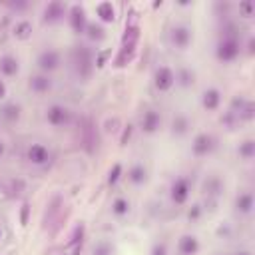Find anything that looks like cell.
<instances>
[{"mask_svg": "<svg viewBox=\"0 0 255 255\" xmlns=\"http://www.w3.org/2000/svg\"><path fill=\"white\" fill-rule=\"evenodd\" d=\"M84 233H86V225L84 223H78L70 235V241H68V247H74L78 243H84Z\"/></svg>", "mask_w": 255, "mask_h": 255, "instance_id": "29", "label": "cell"}, {"mask_svg": "<svg viewBox=\"0 0 255 255\" xmlns=\"http://www.w3.org/2000/svg\"><path fill=\"white\" fill-rule=\"evenodd\" d=\"M237 116H239V120H245V122L253 120V116H255V104H253L251 100H247L245 106L241 108V112H239Z\"/></svg>", "mask_w": 255, "mask_h": 255, "instance_id": "32", "label": "cell"}, {"mask_svg": "<svg viewBox=\"0 0 255 255\" xmlns=\"http://www.w3.org/2000/svg\"><path fill=\"white\" fill-rule=\"evenodd\" d=\"M201 106L207 112H215L221 106V90L219 88H207L201 94Z\"/></svg>", "mask_w": 255, "mask_h": 255, "instance_id": "14", "label": "cell"}, {"mask_svg": "<svg viewBox=\"0 0 255 255\" xmlns=\"http://www.w3.org/2000/svg\"><path fill=\"white\" fill-rule=\"evenodd\" d=\"M68 14V6L60 0H52L48 2V6L44 8V24H58L60 20H64V16Z\"/></svg>", "mask_w": 255, "mask_h": 255, "instance_id": "9", "label": "cell"}, {"mask_svg": "<svg viewBox=\"0 0 255 255\" xmlns=\"http://www.w3.org/2000/svg\"><path fill=\"white\" fill-rule=\"evenodd\" d=\"M199 249H201V245H199V239H197L195 235L185 233V235H181L179 241H177V251H179V255H197Z\"/></svg>", "mask_w": 255, "mask_h": 255, "instance_id": "13", "label": "cell"}, {"mask_svg": "<svg viewBox=\"0 0 255 255\" xmlns=\"http://www.w3.org/2000/svg\"><path fill=\"white\" fill-rule=\"evenodd\" d=\"M4 153H6V143H4L2 139H0V157H2Z\"/></svg>", "mask_w": 255, "mask_h": 255, "instance_id": "43", "label": "cell"}, {"mask_svg": "<svg viewBox=\"0 0 255 255\" xmlns=\"http://www.w3.org/2000/svg\"><path fill=\"white\" fill-rule=\"evenodd\" d=\"M112 253H114V247L110 243H106V241H102V243H98L94 247V255H112Z\"/></svg>", "mask_w": 255, "mask_h": 255, "instance_id": "34", "label": "cell"}, {"mask_svg": "<svg viewBox=\"0 0 255 255\" xmlns=\"http://www.w3.org/2000/svg\"><path fill=\"white\" fill-rule=\"evenodd\" d=\"M215 149V137L211 133H197L191 143V153L195 157H205Z\"/></svg>", "mask_w": 255, "mask_h": 255, "instance_id": "8", "label": "cell"}, {"mask_svg": "<svg viewBox=\"0 0 255 255\" xmlns=\"http://www.w3.org/2000/svg\"><path fill=\"white\" fill-rule=\"evenodd\" d=\"M159 128H161V116H159V112L147 110V112L141 116V120H139V129H141L143 133L151 135V133H155Z\"/></svg>", "mask_w": 255, "mask_h": 255, "instance_id": "12", "label": "cell"}, {"mask_svg": "<svg viewBox=\"0 0 255 255\" xmlns=\"http://www.w3.org/2000/svg\"><path fill=\"white\" fill-rule=\"evenodd\" d=\"M0 116H2V120H6L8 124H14V122L20 120L22 108H20L18 104H6V106L0 110Z\"/></svg>", "mask_w": 255, "mask_h": 255, "instance_id": "23", "label": "cell"}, {"mask_svg": "<svg viewBox=\"0 0 255 255\" xmlns=\"http://www.w3.org/2000/svg\"><path fill=\"white\" fill-rule=\"evenodd\" d=\"M223 181L217 177V175H211L209 179H205L203 181V191L207 193V195H221L223 193Z\"/></svg>", "mask_w": 255, "mask_h": 255, "instance_id": "24", "label": "cell"}, {"mask_svg": "<svg viewBox=\"0 0 255 255\" xmlns=\"http://www.w3.org/2000/svg\"><path fill=\"white\" fill-rule=\"evenodd\" d=\"M8 6H10L12 10H24V8L28 6V4H26V2H10Z\"/></svg>", "mask_w": 255, "mask_h": 255, "instance_id": "39", "label": "cell"}, {"mask_svg": "<svg viewBox=\"0 0 255 255\" xmlns=\"http://www.w3.org/2000/svg\"><path fill=\"white\" fill-rule=\"evenodd\" d=\"M237 153H239V157H243V159H253L255 157V141L253 139H245L243 143H239V149H237Z\"/></svg>", "mask_w": 255, "mask_h": 255, "instance_id": "28", "label": "cell"}, {"mask_svg": "<svg viewBox=\"0 0 255 255\" xmlns=\"http://www.w3.org/2000/svg\"><path fill=\"white\" fill-rule=\"evenodd\" d=\"M26 159L32 165H46L50 161V149L44 143H30L26 149Z\"/></svg>", "mask_w": 255, "mask_h": 255, "instance_id": "11", "label": "cell"}, {"mask_svg": "<svg viewBox=\"0 0 255 255\" xmlns=\"http://www.w3.org/2000/svg\"><path fill=\"white\" fill-rule=\"evenodd\" d=\"M193 82H195V74L189 68H179L175 72V84H179L181 88H189L193 86Z\"/></svg>", "mask_w": 255, "mask_h": 255, "instance_id": "25", "label": "cell"}, {"mask_svg": "<svg viewBox=\"0 0 255 255\" xmlns=\"http://www.w3.org/2000/svg\"><path fill=\"white\" fill-rule=\"evenodd\" d=\"M18 72H20V62L16 56H12V54L0 56V74L2 76L14 78V76H18Z\"/></svg>", "mask_w": 255, "mask_h": 255, "instance_id": "16", "label": "cell"}, {"mask_svg": "<svg viewBox=\"0 0 255 255\" xmlns=\"http://www.w3.org/2000/svg\"><path fill=\"white\" fill-rule=\"evenodd\" d=\"M153 86L157 92L167 94L173 86H175V72L169 66H159L153 72Z\"/></svg>", "mask_w": 255, "mask_h": 255, "instance_id": "6", "label": "cell"}, {"mask_svg": "<svg viewBox=\"0 0 255 255\" xmlns=\"http://www.w3.org/2000/svg\"><path fill=\"white\" fill-rule=\"evenodd\" d=\"M116 126H118V120H112V122H108V124H106V131H116V129H118Z\"/></svg>", "mask_w": 255, "mask_h": 255, "instance_id": "40", "label": "cell"}, {"mask_svg": "<svg viewBox=\"0 0 255 255\" xmlns=\"http://www.w3.org/2000/svg\"><path fill=\"white\" fill-rule=\"evenodd\" d=\"M70 60H72V68L76 72V76L80 80H88L92 70H94V54L88 46H74L72 54H70Z\"/></svg>", "mask_w": 255, "mask_h": 255, "instance_id": "1", "label": "cell"}, {"mask_svg": "<svg viewBox=\"0 0 255 255\" xmlns=\"http://www.w3.org/2000/svg\"><path fill=\"white\" fill-rule=\"evenodd\" d=\"M82 247H84V243H78V245H74V249H72V255H82Z\"/></svg>", "mask_w": 255, "mask_h": 255, "instance_id": "42", "label": "cell"}, {"mask_svg": "<svg viewBox=\"0 0 255 255\" xmlns=\"http://www.w3.org/2000/svg\"><path fill=\"white\" fill-rule=\"evenodd\" d=\"M235 255H251V253H249V251H247V249H241V251H237V253H235Z\"/></svg>", "mask_w": 255, "mask_h": 255, "instance_id": "44", "label": "cell"}, {"mask_svg": "<svg viewBox=\"0 0 255 255\" xmlns=\"http://www.w3.org/2000/svg\"><path fill=\"white\" fill-rule=\"evenodd\" d=\"M241 54V46L237 42V38H221L215 46V58L221 64H231L239 58Z\"/></svg>", "mask_w": 255, "mask_h": 255, "instance_id": "2", "label": "cell"}, {"mask_svg": "<svg viewBox=\"0 0 255 255\" xmlns=\"http://www.w3.org/2000/svg\"><path fill=\"white\" fill-rule=\"evenodd\" d=\"M112 213L116 217H126L129 213V201L126 197H116L112 201Z\"/></svg>", "mask_w": 255, "mask_h": 255, "instance_id": "27", "label": "cell"}, {"mask_svg": "<svg viewBox=\"0 0 255 255\" xmlns=\"http://www.w3.org/2000/svg\"><path fill=\"white\" fill-rule=\"evenodd\" d=\"M96 14L106 24H110V22L116 20V8H114L112 2H100V4H96Z\"/></svg>", "mask_w": 255, "mask_h": 255, "instance_id": "20", "label": "cell"}, {"mask_svg": "<svg viewBox=\"0 0 255 255\" xmlns=\"http://www.w3.org/2000/svg\"><path fill=\"white\" fill-rule=\"evenodd\" d=\"M189 128H191V126H189V120H187L185 116H181V114L175 116L173 122H171V131H173L175 135H185V133L189 131Z\"/></svg>", "mask_w": 255, "mask_h": 255, "instance_id": "26", "label": "cell"}, {"mask_svg": "<svg viewBox=\"0 0 255 255\" xmlns=\"http://www.w3.org/2000/svg\"><path fill=\"white\" fill-rule=\"evenodd\" d=\"M253 207H255V199H253V193L251 191H243L237 195L235 199V209L241 213V215H251L253 213Z\"/></svg>", "mask_w": 255, "mask_h": 255, "instance_id": "17", "label": "cell"}, {"mask_svg": "<svg viewBox=\"0 0 255 255\" xmlns=\"http://www.w3.org/2000/svg\"><path fill=\"white\" fill-rule=\"evenodd\" d=\"M28 219H30V203L24 201L20 207V225H28Z\"/></svg>", "mask_w": 255, "mask_h": 255, "instance_id": "35", "label": "cell"}, {"mask_svg": "<svg viewBox=\"0 0 255 255\" xmlns=\"http://www.w3.org/2000/svg\"><path fill=\"white\" fill-rule=\"evenodd\" d=\"M131 133H133V126H131V124H128V126L124 128V131H122V137H120V145H126V143L129 141Z\"/></svg>", "mask_w": 255, "mask_h": 255, "instance_id": "36", "label": "cell"}, {"mask_svg": "<svg viewBox=\"0 0 255 255\" xmlns=\"http://www.w3.org/2000/svg\"><path fill=\"white\" fill-rule=\"evenodd\" d=\"M52 86H54V82H52V78L48 74H36L28 82V88L32 92H36V94H48L52 90Z\"/></svg>", "mask_w": 255, "mask_h": 255, "instance_id": "15", "label": "cell"}, {"mask_svg": "<svg viewBox=\"0 0 255 255\" xmlns=\"http://www.w3.org/2000/svg\"><path fill=\"white\" fill-rule=\"evenodd\" d=\"M135 42H128V44H122V48H120V54H118V58H116V66L118 68H122V66H126L131 58H133V54H135Z\"/></svg>", "mask_w": 255, "mask_h": 255, "instance_id": "21", "label": "cell"}, {"mask_svg": "<svg viewBox=\"0 0 255 255\" xmlns=\"http://www.w3.org/2000/svg\"><path fill=\"white\" fill-rule=\"evenodd\" d=\"M60 64H62V58H60V54L56 50H42L38 54V58H36V66H38L40 74H48L50 76L52 72H56L60 68Z\"/></svg>", "mask_w": 255, "mask_h": 255, "instance_id": "5", "label": "cell"}, {"mask_svg": "<svg viewBox=\"0 0 255 255\" xmlns=\"http://www.w3.org/2000/svg\"><path fill=\"white\" fill-rule=\"evenodd\" d=\"M239 14L243 18H251L255 14V2L253 0H241L239 2Z\"/></svg>", "mask_w": 255, "mask_h": 255, "instance_id": "31", "label": "cell"}, {"mask_svg": "<svg viewBox=\"0 0 255 255\" xmlns=\"http://www.w3.org/2000/svg\"><path fill=\"white\" fill-rule=\"evenodd\" d=\"M169 42H171L177 50H185V48L193 42V32H191V28L185 26V24L173 26L171 32H169Z\"/></svg>", "mask_w": 255, "mask_h": 255, "instance_id": "7", "label": "cell"}, {"mask_svg": "<svg viewBox=\"0 0 255 255\" xmlns=\"http://www.w3.org/2000/svg\"><path fill=\"white\" fill-rule=\"evenodd\" d=\"M84 34L88 36L90 42H102V40H106V30H104V26L98 24V22H88Z\"/></svg>", "mask_w": 255, "mask_h": 255, "instance_id": "22", "label": "cell"}, {"mask_svg": "<svg viewBox=\"0 0 255 255\" xmlns=\"http://www.w3.org/2000/svg\"><path fill=\"white\" fill-rule=\"evenodd\" d=\"M191 195V181L187 175H179L171 181L169 185V199L175 203V205H185L187 199Z\"/></svg>", "mask_w": 255, "mask_h": 255, "instance_id": "3", "label": "cell"}, {"mask_svg": "<svg viewBox=\"0 0 255 255\" xmlns=\"http://www.w3.org/2000/svg\"><path fill=\"white\" fill-rule=\"evenodd\" d=\"M32 32H34V26H32L30 20H20L12 28V36L16 40H30L32 38Z\"/></svg>", "mask_w": 255, "mask_h": 255, "instance_id": "19", "label": "cell"}, {"mask_svg": "<svg viewBox=\"0 0 255 255\" xmlns=\"http://www.w3.org/2000/svg\"><path fill=\"white\" fill-rule=\"evenodd\" d=\"M201 213H203V207H201L199 203H193V205L187 209V219H189L191 223H195V221H199Z\"/></svg>", "mask_w": 255, "mask_h": 255, "instance_id": "33", "label": "cell"}, {"mask_svg": "<svg viewBox=\"0 0 255 255\" xmlns=\"http://www.w3.org/2000/svg\"><path fill=\"white\" fill-rule=\"evenodd\" d=\"M68 20H70V26H72V30H74L76 34H84V32H86L88 16H86L84 6L74 4V6L68 10Z\"/></svg>", "mask_w": 255, "mask_h": 255, "instance_id": "10", "label": "cell"}, {"mask_svg": "<svg viewBox=\"0 0 255 255\" xmlns=\"http://www.w3.org/2000/svg\"><path fill=\"white\" fill-rule=\"evenodd\" d=\"M2 237H4V231H2V227H0V241H2Z\"/></svg>", "mask_w": 255, "mask_h": 255, "instance_id": "45", "label": "cell"}, {"mask_svg": "<svg viewBox=\"0 0 255 255\" xmlns=\"http://www.w3.org/2000/svg\"><path fill=\"white\" fill-rule=\"evenodd\" d=\"M6 94H8V90H6V84H4L2 80H0V102H2L4 98H6Z\"/></svg>", "mask_w": 255, "mask_h": 255, "instance_id": "41", "label": "cell"}, {"mask_svg": "<svg viewBox=\"0 0 255 255\" xmlns=\"http://www.w3.org/2000/svg\"><path fill=\"white\" fill-rule=\"evenodd\" d=\"M122 173H124L122 163H114V165H112V169L108 171V185H116V183L120 181Z\"/></svg>", "mask_w": 255, "mask_h": 255, "instance_id": "30", "label": "cell"}, {"mask_svg": "<svg viewBox=\"0 0 255 255\" xmlns=\"http://www.w3.org/2000/svg\"><path fill=\"white\" fill-rule=\"evenodd\" d=\"M128 181L131 185H143L147 181V169L143 163H133L129 169H128Z\"/></svg>", "mask_w": 255, "mask_h": 255, "instance_id": "18", "label": "cell"}, {"mask_svg": "<svg viewBox=\"0 0 255 255\" xmlns=\"http://www.w3.org/2000/svg\"><path fill=\"white\" fill-rule=\"evenodd\" d=\"M108 56H110V52H100V54L96 56V66H98V68H104V66H106Z\"/></svg>", "mask_w": 255, "mask_h": 255, "instance_id": "38", "label": "cell"}, {"mask_svg": "<svg viewBox=\"0 0 255 255\" xmlns=\"http://www.w3.org/2000/svg\"><path fill=\"white\" fill-rule=\"evenodd\" d=\"M46 122L54 128H66L72 122V112L62 104H52L46 110Z\"/></svg>", "mask_w": 255, "mask_h": 255, "instance_id": "4", "label": "cell"}, {"mask_svg": "<svg viewBox=\"0 0 255 255\" xmlns=\"http://www.w3.org/2000/svg\"><path fill=\"white\" fill-rule=\"evenodd\" d=\"M149 255H167V245H165L163 241L153 243V247H151V253H149Z\"/></svg>", "mask_w": 255, "mask_h": 255, "instance_id": "37", "label": "cell"}]
</instances>
